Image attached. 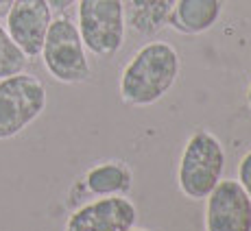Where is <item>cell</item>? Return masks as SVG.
<instances>
[{
	"label": "cell",
	"mask_w": 251,
	"mask_h": 231,
	"mask_svg": "<svg viewBox=\"0 0 251 231\" xmlns=\"http://www.w3.org/2000/svg\"><path fill=\"white\" fill-rule=\"evenodd\" d=\"M179 55L166 42H149L120 74V96L127 105L149 107L168 94L179 76Z\"/></svg>",
	"instance_id": "6da1fadb"
},
{
	"label": "cell",
	"mask_w": 251,
	"mask_h": 231,
	"mask_svg": "<svg viewBox=\"0 0 251 231\" xmlns=\"http://www.w3.org/2000/svg\"><path fill=\"white\" fill-rule=\"evenodd\" d=\"M225 151L221 139L210 131L192 133L186 142L179 162V181L181 192L188 199L203 201L223 177Z\"/></svg>",
	"instance_id": "7a4b0ae2"
},
{
	"label": "cell",
	"mask_w": 251,
	"mask_h": 231,
	"mask_svg": "<svg viewBox=\"0 0 251 231\" xmlns=\"http://www.w3.org/2000/svg\"><path fill=\"white\" fill-rule=\"evenodd\" d=\"M40 55L48 74L59 83H83L92 74L79 28L66 16L52 18Z\"/></svg>",
	"instance_id": "3957f363"
},
{
	"label": "cell",
	"mask_w": 251,
	"mask_h": 231,
	"mask_svg": "<svg viewBox=\"0 0 251 231\" xmlns=\"http://www.w3.org/2000/svg\"><path fill=\"white\" fill-rule=\"evenodd\" d=\"M76 28L85 50L96 57H112L125 44V2L123 0H79Z\"/></svg>",
	"instance_id": "277c9868"
},
{
	"label": "cell",
	"mask_w": 251,
	"mask_h": 231,
	"mask_svg": "<svg viewBox=\"0 0 251 231\" xmlns=\"http://www.w3.org/2000/svg\"><path fill=\"white\" fill-rule=\"evenodd\" d=\"M46 109V88L37 76L18 72L0 79V139H11Z\"/></svg>",
	"instance_id": "5b68a950"
},
{
	"label": "cell",
	"mask_w": 251,
	"mask_h": 231,
	"mask_svg": "<svg viewBox=\"0 0 251 231\" xmlns=\"http://www.w3.org/2000/svg\"><path fill=\"white\" fill-rule=\"evenodd\" d=\"M205 199V231H251V199L238 181L221 179Z\"/></svg>",
	"instance_id": "8992f818"
},
{
	"label": "cell",
	"mask_w": 251,
	"mask_h": 231,
	"mask_svg": "<svg viewBox=\"0 0 251 231\" xmlns=\"http://www.w3.org/2000/svg\"><path fill=\"white\" fill-rule=\"evenodd\" d=\"M7 33L22 48V52L33 59L40 57L48 26L52 22V9L46 0H13L7 13Z\"/></svg>",
	"instance_id": "52a82bcc"
},
{
	"label": "cell",
	"mask_w": 251,
	"mask_h": 231,
	"mask_svg": "<svg viewBox=\"0 0 251 231\" xmlns=\"http://www.w3.org/2000/svg\"><path fill=\"white\" fill-rule=\"evenodd\" d=\"M136 218V205L123 194H112L79 208L68 218L66 231H127Z\"/></svg>",
	"instance_id": "ba28073f"
},
{
	"label": "cell",
	"mask_w": 251,
	"mask_h": 231,
	"mask_svg": "<svg viewBox=\"0 0 251 231\" xmlns=\"http://www.w3.org/2000/svg\"><path fill=\"white\" fill-rule=\"evenodd\" d=\"M225 0H175L168 24L181 35H201L219 22Z\"/></svg>",
	"instance_id": "9c48e42d"
},
{
	"label": "cell",
	"mask_w": 251,
	"mask_h": 231,
	"mask_svg": "<svg viewBox=\"0 0 251 231\" xmlns=\"http://www.w3.org/2000/svg\"><path fill=\"white\" fill-rule=\"evenodd\" d=\"M175 0H129L125 20L140 35H155L168 24Z\"/></svg>",
	"instance_id": "30bf717a"
},
{
	"label": "cell",
	"mask_w": 251,
	"mask_h": 231,
	"mask_svg": "<svg viewBox=\"0 0 251 231\" xmlns=\"http://www.w3.org/2000/svg\"><path fill=\"white\" fill-rule=\"evenodd\" d=\"M90 192L99 196H112V194H123L131 187V175L125 166L114 162H107L103 166L92 168L85 177Z\"/></svg>",
	"instance_id": "8fae6325"
},
{
	"label": "cell",
	"mask_w": 251,
	"mask_h": 231,
	"mask_svg": "<svg viewBox=\"0 0 251 231\" xmlns=\"http://www.w3.org/2000/svg\"><path fill=\"white\" fill-rule=\"evenodd\" d=\"M26 61H28V57L11 40L7 28L0 24V79H7V76H13L18 72H24Z\"/></svg>",
	"instance_id": "7c38bea8"
},
{
	"label": "cell",
	"mask_w": 251,
	"mask_h": 231,
	"mask_svg": "<svg viewBox=\"0 0 251 231\" xmlns=\"http://www.w3.org/2000/svg\"><path fill=\"white\" fill-rule=\"evenodd\" d=\"M238 184L243 185V190L247 192V196L251 199V151L245 153L238 163Z\"/></svg>",
	"instance_id": "4fadbf2b"
},
{
	"label": "cell",
	"mask_w": 251,
	"mask_h": 231,
	"mask_svg": "<svg viewBox=\"0 0 251 231\" xmlns=\"http://www.w3.org/2000/svg\"><path fill=\"white\" fill-rule=\"evenodd\" d=\"M46 2L52 11H66V9L72 7L75 2H79V0H46Z\"/></svg>",
	"instance_id": "5bb4252c"
},
{
	"label": "cell",
	"mask_w": 251,
	"mask_h": 231,
	"mask_svg": "<svg viewBox=\"0 0 251 231\" xmlns=\"http://www.w3.org/2000/svg\"><path fill=\"white\" fill-rule=\"evenodd\" d=\"M11 4H13V0H0V20H2V18H7Z\"/></svg>",
	"instance_id": "9a60e30c"
},
{
	"label": "cell",
	"mask_w": 251,
	"mask_h": 231,
	"mask_svg": "<svg viewBox=\"0 0 251 231\" xmlns=\"http://www.w3.org/2000/svg\"><path fill=\"white\" fill-rule=\"evenodd\" d=\"M247 103H249V107H251V85H249V90H247Z\"/></svg>",
	"instance_id": "2e32d148"
},
{
	"label": "cell",
	"mask_w": 251,
	"mask_h": 231,
	"mask_svg": "<svg viewBox=\"0 0 251 231\" xmlns=\"http://www.w3.org/2000/svg\"><path fill=\"white\" fill-rule=\"evenodd\" d=\"M127 231H147V229H136V227H131V229H127Z\"/></svg>",
	"instance_id": "e0dca14e"
}]
</instances>
